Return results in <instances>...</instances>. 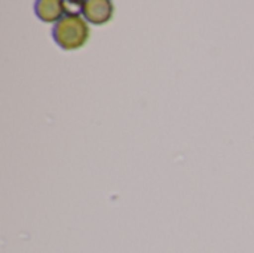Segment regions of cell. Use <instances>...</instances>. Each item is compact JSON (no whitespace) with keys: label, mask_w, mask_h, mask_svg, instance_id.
I'll return each mask as SVG.
<instances>
[{"label":"cell","mask_w":254,"mask_h":253,"mask_svg":"<svg viewBox=\"0 0 254 253\" xmlns=\"http://www.w3.org/2000/svg\"><path fill=\"white\" fill-rule=\"evenodd\" d=\"M89 28L79 15L63 16L54 27V39L63 49H77L86 43Z\"/></svg>","instance_id":"6da1fadb"},{"label":"cell","mask_w":254,"mask_h":253,"mask_svg":"<svg viewBox=\"0 0 254 253\" xmlns=\"http://www.w3.org/2000/svg\"><path fill=\"white\" fill-rule=\"evenodd\" d=\"M82 6L85 18L94 24H104L113 16V4L107 0H88Z\"/></svg>","instance_id":"7a4b0ae2"},{"label":"cell","mask_w":254,"mask_h":253,"mask_svg":"<svg viewBox=\"0 0 254 253\" xmlns=\"http://www.w3.org/2000/svg\"><path fill=\"white\" fill-rule=\"evenodd\" d=\"M64 3L57 0H42L36 3V13L42 21H55L64 12Z\"/></svg>","instance_id":"3957f363"}]
</instances>
